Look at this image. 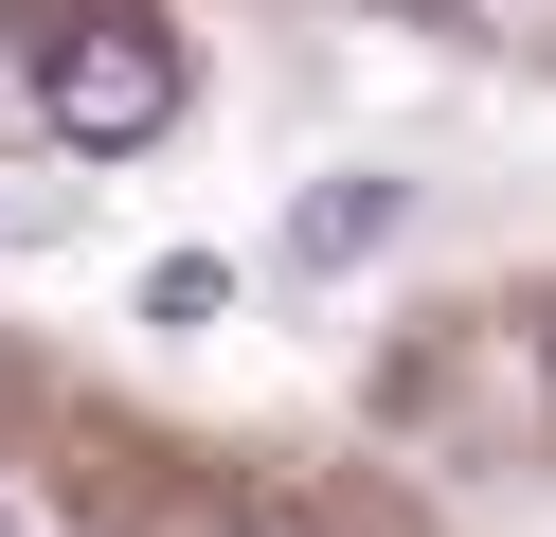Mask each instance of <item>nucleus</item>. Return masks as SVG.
Masks as SVG:
<instances>
[{"label": "nucleus", "mask_w": 556, "mask_h": 537, "mask_svg": "<svg viewBox=\"0 0 556 537\" xmlns=\"http://www.w3.org/2000/svg\"><path fill=\"white\" fill-rule=\"evenodd\" d=\"M37 126L73 143V162H144V143L180 126V36H162L144 0H73V18L37 36Z\"/></svg>", "instance_id": "1"}, {"label": "nucleus", "mask_w": 556, "mask_h": 537, "mask_svg": "<svg viewBox=\"0 0 556 537\" xmlns=\"http://www.w3.org/2000/svg\"><path fill=\"white\" fill-rule=\"evenodd\" d=\"M413 233V179H324V197L288 215V269H359V251Z\"/></svg>", "instance_id": "2"}, {"label": "nucleus", "mask_w": 556, "mask_h": 537, "mask_svg": "<svg viewBox=\"0 0 556 537\" xmlns=\"http://www.w3.org/2000/svg\"><path fill=\"white\" fill-rule=\"evenodd\" d=\"M216 305H233L216 251H162V269H144V322H216Z\"/></svg>", "instance_id": "3"}, {"label": "nucleus", "mask_w": 556, "mask_h": 537, "mask_svg": "<svg viewBox=\"0 0 556 537\" xmlns=\"http://www.w3.org/2000/svg\"><path fill=\"white\" fill-rule=\"evenodd\" d=\"M233 537H305V520H233Z\"/></svg>", "instance_id": "4"}, {"label": "nucleus", "mask_w": 556, "mask_h": 537, "mask_svg": "<svg viewBox=\"0 0 556 537\" xmlns=\"http://www.w3.org/2000/svg\"><path fill=\"white\" fill-rule=\"evenodd\" d=\"M0 537H37V520H0Z\"/></svg>", "instance_id": "5"}]
</instances>
